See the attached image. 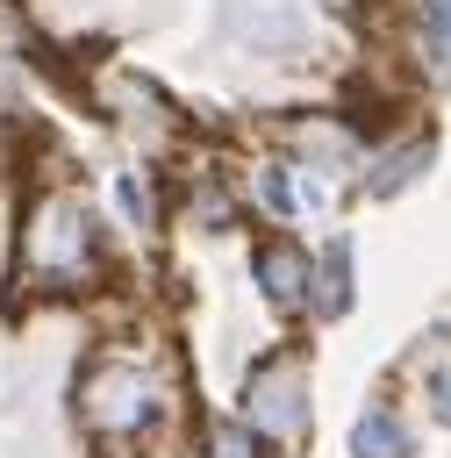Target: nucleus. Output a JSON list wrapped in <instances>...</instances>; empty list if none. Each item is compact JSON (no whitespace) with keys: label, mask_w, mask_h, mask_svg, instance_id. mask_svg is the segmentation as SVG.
I'll return each mask as SVG.
<instances>
[{"label":"nucleus","mask_w":451,"mask_h":458,"mask_svg":"<svg viewBox=\"0 0 451 458\" xmlns=\"http://www.w3.org/2000/svg\"><path fill=\"white\" fill-rule=\"evenodd\" d=\"M14 279L50 301H79L107 279V229L72 179H43L14 222Z\"/></svg>","instance_id":"nucleus-1"},{"label":"nucleus","mask_w":451,"mask_h":458,"mask_svg":"<svg viewBox=\"0 0 451 458\" xmlns=\"http://www.w3.org/2000/svg\"><path fill=\"white\" fill-rule=\"evenodd\" d=\"M351 451H358V458H408V429H401L387 408H372V415L351 422Z\"/></svg>","instance_id":"nucleus-9"},{"label":"nucleus","mask_w":451,"mask_h":458,"mask_svg":"<svg viewBox=\"0 0 451 458\" xmlns=\"http://www.w3.org/2000/svg\"><path fill=\"white\" fill-rule=\"evenodd\" d=\"M79 422H86V437L100 451L143 444L165 422V379H157V365L143 351H122V344L93 351L86 372H79Z\"/></svg>","instance_id":"nucleus-2"},{"label":"nucleus","mask_w":451,"mask_h":458,"mask_svg":"<svg viewBox=\"0 0 451 458\" xmlns=\"http://www.w3.org/2000/svg\"><path fill=\"white\" fill-rule=\"evenodd\" d=\"M200 458H272V437L251 415H215L200 429Z\"/></svg>","instance_id":"nucleus-5"},{"label":"nucleus","mask_w":451,"mask_h":458,"mask_svg":"<svg viewBox=\"0 0 451 458\" xmlns=\"http://www.w3.org/2000/svg\"><path fill=\"white\" fill-rule=\"evenodd\" d=\"M437 415L451 422V379H437Z\"/></svg>","instance_id":"nucleus-11"},{"label":"nucleus","mask_w":451,"mask_h":458,"mask_svg":"<svg viewBox=\"0 0 451 458\" xmlns=\"http://www.w3.org/2000/svg\"><path fill=\"white\" fill-rule=\"evenodd\" d=\"M308 301H315L322 322H336V315L351 308V250H344V243L315 258V272H308Z\"/></svg>","instance_id":"nucleus-6"},{"label":"nucleus","mask_w":451,"mask_h":458,"mask_svg":"<svg viewBox=\"0 0 451 458\" xmlns=\"http://www.w3.org/2000/svg\"><path fill=\"white\" fill-rule=\"evenodd\" d=\"M251 272H258V293H265L279 315H294V308L308 301V272H315V258H308L294 236H265V243L251 250Z\"/></svg>","instance_id":"nucleus-4"},{"label":"nucleus","mask_w":451,"mask_h":458,"mask_svg":"<svg viewBox=\"0 0 451 458\" xmlns=\"http://www.w3.org/2000/svg\"><path fill=\"white\" fill-rule=\"evenodd\" d=\"M415 50L437 79H451V0H415Z\"/></svg>","instance_id":"nucleus-7"},{"label":"nucleus","mask_w":451,"mask_h":458,"mask_svg":"<svg viewBox=\"0 0 451 458\" xmlns=\"http://www.w3.org/2000/svg\"><path fill=\"white\" fill-rule=\"evenodd\" d=\"M29 129V100H21V79H14V64L0 57V143L7 136H21Z\"/></svg>","instance_id":"nucleus-10"},{"label":"nucleus","mask_w":451,"mask_h":458,"mask_svg":"<svg viewBox=\"0 0 451 458\" xmlns=\"http://www.w3.org/2000/svg\"><path fill=\"white\" fill-rule=\"evenodd\" d=\"M294 172H301L294 157H265L258 165V200H265L272 222H294V208H301V179Z\"/></svg>","instance_id":"nucleus-8"},{"label":"nucleus","mask_w":451,"mask_h":458,"mask_svg":"<svg viewBox=\"0 0 451 458\" xmlns=\"http://www.w3.org/2000/svg\"><path fill=\"white\" fill-rule=\"evenodd\" d=\"M243 415L272 437V444H294L308 429V358L301 351H272L251 386H243Z\"/></svg>","instance_id":"nucleus-3"}]
</instances>
